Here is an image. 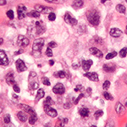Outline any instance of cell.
I'll return each mask as SVG.
<instances>
[{
    "label": "cell",
    "mask_w": 127,
    "mask_h": 127,
    "mask_svg": "<svg viewBox=\"0 0 127 127\" xmlns=\"http://www.w3.org/2000/svg\"><path fill=\"white\" fill-rule=\"evenodd\" d=\"M64 21L66 23H68L69 25H75L77 24V21L75 19L74 17H72L70 15V14L69 13H66L64 15Z\"/></svg>",
    "instance_id": "52a82bcc"
},
{
    "label": "cell",
    "mask_w": 127,
    "mask_h": 127,
    "mask_svg": "<svg viewBox=\"0 0 127 127\" xmlns=\"http://www.w3.org/2000/svg\"><path fill=\"white\" fill-rule=\"evenodd\" d=\"M115 65L113 63H108V64H105L104 65V70L105 72H114L115 70Z\"/></svg>",
    "instance_id": "e0dca14e"
},
{
    "label": "cell",
    "mask_w": 127,
    "mask_h": 127,
    "mask_svg": "<svg viewBox=\"0 0 127 127\" xmlns=\"http://www.w3.org/2000/svg\"><path fill=\"white\" fill-rule=\"evenodd\" d=\"M126 106L127 107V101H126Z\"/></svg>",
    "instance_id": "f5cc1de1"
},
{
    "label": "cell",
    "mask_w": 127,
    "mask_h": 127,
    "mask_svg": "<svg viewBox=\"0 0 127 127\" xmlns=\"http://www.w3.org/2000/svg\"><path fill=\"white\" fill-rule=\"evenodd\" d=\"M64 108H69L71 107V104H70V103H66V104H64Z\"/></svg>",
    "instance_id": "7dc6e473"
},
{
    "label": "cell",
    "mask_w": 127,
    "mask_h": 127,
    "mask_svg": "<svg viewBox=\"0 0 127 127\" xmlns=\"http://www.w3.org/2000/svg\"><path fill=\"white\" fill-rule=\"evenodd\" d=\"M87 20L92 25H98L100 22V15H99L98 12L92 9V10L89 11L87 13Z\"/></svg>",
    "instance_id": "7a4b0ae2"
},
{
    "label": "cell",
    "mask_w": 127,
    "mask_h": 127,
    "mask_svg": "<svg viewBox=\"0 0 127 127\" xmlns=\"http://www.w3.org/2000/svg\"><path fill=\"white\" fill-rule=\"evenodd\" d=\"M126 127H127V125H126Z\"/></svg>",
    "instance_id": "6f0895ef"
},
{
    "label": "cell",
    "mask_w": 127,
    "mask_h": 127,
    "mask_svg": "<svg viewBox=\"0 0 127 127\" xmlns=\"http://www.w3.org/2000/svg\"><path fill=\"white\" fill-rule=\"evenodd\" d=\"M44 110L47 115H49L50 117H53V118H54V117H56L58 115L57 111L55 110L54 108H51L50 106H44Z\"/></svg>",
    "instance_id": "9c48e42d"
},
{
    "label": "cell",
    "mask_w": 127,
    "mask_h": 127,
    "mask_svg": "<svg viewBox=\"0 0 127 127\" xmlns=\"http://www.w3.org/2000/svg\"><path fill=\"white\" fill-rule=\"evenodd\" d=\"M126 7L123 4H118L116 6V10L120 14H125L126 13Z\"/></svg>",
    "instance_id": "d4e9b609"
},
{
    "label": "cell",
    "mask_w": 127,
    "mask_h": 127,
    "mask_svg": "<svg viewBox=\"0 0 127 127\" xmlns=\"http://www.w3.org/2000/svg\"><path fill=\"white\" fill-rule=\"evenodd\" d=\"M27 15H28L29 17H33V18H38L40 16V13H39L38 11L37 10H33V11H31L29 12L28 14H27Z\"/></svg>",
    "instance_id": "603a6c76"
},
{
    "label": "cell",
    "mask_w": 127,
    "mask_h": 127,
    "mask_svg": "<svg viewBox=\"0 0 127 127\" xmlns=\"http://www.w3.org/2000/svg\"><path fill=\"white\" fill-rule=\"evenodd\" d=\"M43 45H44V39L43 38H38L34 41L32 45V54L34 55L36 58H38L41 55V50L42 48Z\"/></svg>",
    "instance_id": "6da1fadb"
},
{
    "label": "cell",
    "mask_w": 127,
    "mask_h": 127,
    "mask_svg": "<svg viewBox=\"0 0 127 127\" xmlns=\"http://www.w3.org/2000/svg\"><path fill=\"white\" fill-rule=\"evenodd\" d=\"M84 76L92 81H98L99 80L98 75L96 72H86V74H84Z\"/></svg>",
    "instance_id": "8fae6325"
},
{
    "label": "cell",
    "mask_w": 127,
    "mask_h": 127,
    "mask_svg": "<svg viewBox=\"0 0 127 127\" xmlns=\"http://www.w3.org/2000/svg\"><path fill=\"white\" fill-rule=\"evenodd\" d=\"M42 81V83L45 85V86H50V81H49V80L47 78V77H43Z\"/></svg>",
    "instance_id": "8d00e7d4"
},
{
    "label": "cell",
    "mask_w": 127,
    "mask_h": 127,
    "mask_svg": "<svg viewBox=\"0 0 127 127\" xmlns=\"http://www.w3.org/2000/svg\"><path fill=\"white\" fill-rule=\"evenodd\" d=\"M126 55H127V47H124V48H122L121 50H120V56L121 57V58H125Z\"/></svg>",
    "instance_id": "f546056e"
},
{
    "label": "cell",
    "mask_w": 127,
    "mask_h": 127,
    "mask_svg": "<svg viewBox=\"0 0 127 127\" xmlns=\"http://www.w3.org/2000/svg\"><path fill=\"white\" fill-rule=\"evenodd\" d=\"M44 95H45V92H44V90L43 89H39L37 91V97H36V100L38 101L42 99V98H44Z\"/></svg>",
    "instance_id": "44dd1931"
},
{
    "label": "cell",
    "mask_w": 127,
    "mask_h": 127,
    "mask_svg": "<svg viewBox=\"0 0 127 127\" xmlns=\"http://www.w3.org/2000/svg\"><path fill=\"white\" fill-rule=\"evenodd\" d=\"M27 113L25 112V111H21L17 114V117L21 122H25L27 120H28V117H27Z\"/></svg>",
    "instance_id": "d6986e66"
},
{
    "label": "cell",
    "mask_w": 127,
    "mask_h": 127,
    "mask_svg": "<svg viewBox=\"0 0 127 127\" xmlns=\"http://www.w3.org/2000/svg\"><path fill=\"white\" fill-rule=\"evenodd\" d=\"M35 9L37 11H38L39 13H42V14H51L53 13V8L51 7H46V6H43V5H41V4H37L35 5Z\"/></svg>",
    "instance_id": "3957f363"
},
{
    "label": "cell",
    "mask_w": 127,
    "mask_h": 127,
    "mask_svg": "<svg viewBox=\"0 0 127 127\" xmlns=\"http://www.w3.org/2000/svg\"><path fill=\"white\" fill-rule=\"evenodd\" d=\"M39 87V84L37 81H30V88L31 90H36V89H38Z\"/></svg>",
    "instance_id": "4316f807"
},
{
    "label": "cell",
    "mask_w": 127,
    "mask_h": 127,
    "mask_svg": "<svg viewBox=\"0 0 127 127\" xmlns=\"http://www.w3.org/2000/svg\"><path fill=\"white\" fill-rule=\"evenodd\" d=\"M103 114H104V111L103 110H97L94 114V116H95V118L98 119V118H100L101 116H103Z\"/></svg>",
    "instance_id": "d6a6232c"
},
{
    "label": "cell",
    "mask_w": 127,
    "mask_h": 127,
    "mask_svg": "<svg viewBox=\"0 0 127 127\" xmlns=\"http://www.w3.org/2000/svg\"><path fill=\"white\" fill-rule=\"evenodd\" d=\"M57 47V43L55 42H50L48 44V47L50 48H53V47Z\"/></svg>",
    "instance_id": "ee69618b"
},
{
    "label": "cell",
    "mask_w": 127,
    "mask_h": 127,
    "mask_svg": "<svg viewBox=\"0 0 127 127\" xmlns=\"http://www.w3.org/2000/svg\"><path fill=\"white\" fill-rule=\"evenodd\" d=\"M15 66H16V69L19 72H23L26 69V66H25V63L23 62V60L21 59H18L15 62Z\"/></svg>",
    "instance_id": "30bf717a"
},
{
    "label": "cell",
    "mask_w": 127,
    "mask_h": 127,
    "mask_svg": "<svg viewBox=\"0 0 127 127\" xmlns=\"http://www.w3.org/2000/svg\"><path fill=\"white\" fill-rule=\"evenodd\" d=\"M17 42H18V45L21 47H26L29 45V40L22 35H20L19 37H18Z\"/></svg>",
    "instance_id": "ba28073f"
},
{
    "label": "cell",
    "mask_w": 127,
    "mask_h": 127,
    "mask_svg": "<svg viewBox=\"0 0 127 127\" xmlns=\"http://www.w3.org/2000/svg\"><path fill=\"white\" fill-rule=\"evenodd\" d=\"M55 19H56V15H55L54 13H51L48 15V20L50 21H55Z\"/></svg>",
    "instance_id": "74e56055"
},
{
    "label": "cell",
    "mask_w": 127,
    "mask_h": 127,
    "mask_svg": "<svg viewBox=\"0 0 127 127\" xmlns=\"http://www.w3.org/2000/svg\"><path fill=\"white\" fill-rule=\"evenodd\" d=\"M3 120H4V123H6V124L10 123V115H9V114H6V115L4 116Z\"/></svg>",
    "instance_id": "b9f144b4"
},
{
    "label": "cell",
    "mask_w": 127,
    "mask_h": 127,
    "mask_svg": "<svg viewBox=\"0 0 127 127\" xmlns=\"http://www.w3.org/2000/svg\"><path fill=\"white\" fill-rule=\"evenodd\" d=\"M89 52H90L91 54L96 56L97 58H102L103 55H104L103 54V53L101 52L98 48H97V47H91V48L89 49Z\"/></svg>",
    "instance_id": "2e32d148"
},
{
    "label": "cell",
    "mask_w": 127,
    "mask_h": 127,
    "mask_svg": "<svg viewBox=\"0 0 127 127\" xmlns=\"http://www.w3.org/2000/svg\"><path fill=\"white\" fill-rule=\"evenodd\" d=\"M49 64H50L51 66H52V65H53V64H54V61L52 60V59H51V60H49Z\"/></svg>",
    "instance_id": "681fc988"
},
{
    "label": "cell",
    "mask_w": 127,
    "mask_h": 127,
    "mask_svg": "<svg viewBox=\"0 0 127 127\" xmlns=\"http://www.w3.org/2000/svg\"><path fill=\"white\" fill-rule=\"evenodd\" d=\"M37 114H31V115L30 116V118H29L30 125H34L36 123V121H37Z\"/></svg>",
    "instance_id": "83f0119b"
},
{
    "label": "cell",
    "mask_w": 127,
    "mask_h": 127,
    "mask_svg": "<svg viewBox=\"0 0 127 127\" xmlns=\"http://www.w3.org/2000/svg\"><path fill=\"white\" fill-rule=\"evenodd\" d=\"M84 90V87H83L81 85H77L76 86H75V92H82V91Z\"/></svg>",
    "instance_id": "d590c367"
},
{
    "label": "cell",
    "mask_w": 127,
    "mask_h": 127,
    "mask_svg": "<svg viewBox=\"0 0 127 127\" xmlns=\"http://www.w3.org/2000/svg\"><path fill=\"white\" fill-rule=\"evenodd\" d=\"M79 114H80L81 116H82V117H87L89 115V109L86 108H81L80 111H79Z\"/></svg>",
    "instance_id": "7402d4cb"
},
{
    "label": "cell",
    "mask_w": 127,
    "mask_h": 127,
    "mask_svg": "<svg viewBox=\"0 0 127 127\" xmlns=\"http://www.w3.org/2000/svg\"><path fill=\"white\" fill-rule=\"evenodd\" d=\"M9 64V59L3 50H0V65H7Z\"/></svg>",
    "instance_id": "7c38bea8"
},
{
    "label": "cell",
    "mask_w": 127,
    "mask_h": 127,
    "mask_svg": "<svg viewBox=\"0 0 127 127\" xmlns=\"http://www.w3.org/2000/svg\"><path fill=\"white\" fill-rule=\"evenodd\" d=\"M53 92L55 93V94H59V95H61V94H64L65 92V88L64 86V85L62 83H58L56 84L53 88Z\"/></svg>",
    "instance_id": "5b68a950"
},
{
    "label": "cell",
    "mask_w": 127,
    "mask_h": 127,
    "mask_svg": "<svg viewBox=\"0 0 127 127\" xmlns=\"http://www.w3.org/2000/svg\"><path fill=\"white\" fill-rule=\"evenodd\" d=\"M20 107H21V108L23 111H25V112H26V113H28V114H30V115H31V114H36V112L34 111V109H33L31 107L28 106V105L21 104V105H20Z\"/></svg>",
    "instance_id": "9a60e30c"
},
{
    "label": "cell",
    "mask_w": 127,
    "mask_h": 127,
    "mask_svg": "<svg viewBox=\"0 0 127 127\" xmlns=\"http://www.w3.org/2000/svg\"><path fill=\"white\" fill-rule=\"evenodd\" d=\"M13 89H14V91H15V92H20V87L18 86L16 84H15L13 86Z\"/></svg>",
    "instance_id": "f6af8a7d"
},
{
    "label": "cell",
    "mask_w": 127,
    "mask_h": 127,
    "mask_svg": "<svg viewBox=\"0 0 127 127\" xmlns=\"http://www.w3.org/2000/svg\"><path fill=\"white\" fill-rule=\"evenodd\" d=\"M126 3H127V0H126Z\"/></svg>",
    "instance_id": "9f6ffc18"
},
{
    "label": "cell",
    "mask_w": 127,
    "mask_h": 127,
    "mask_svg": "<svg viewBox=\"0 0 127 127\" xmlns=\"http://www.w3.org/2000/svg\"><path fill=\"white\" fill-rule=\"evenodd\" d=\"M63 126H64V125L61 121H58L56 123V126H55V127H63Z\"/></svg>",
    "instance_id": "bcb514c9"
},
{
    "label": "cell",
    "mask_w": 127,
    "mask_h": 127,
    "mask_svg": "<svg viewBox=\"0 0 127 127\" xmlns=\"http://www.w3.org/2000/svg\"><path fill=\"white\" fill-rule=\"evenodd\" d=\"M106 1H107V0H102V3H104Z\"/></svg>",
    "instance_id": "816d5d0a"
},
{
    "label": "cell",
    "mask_w": 127,
    "mask_h": 127,
    "mask_svg": "<svg viewBox=\"0 0 127 127\" xmlns=\"http://www.w3.org/2000/svg\"><path fill=\"white\" fill-rule=\"evenodd\" d=\"M84 4V1L83 0H75L73 3V6L75 8H81Z\"/></svg>",
    "instance_id": "cb8c5ba5"
},
{
    "label": "cell",
    "mask_w": 127,
    "mask_h": 127,
    "mask_svg": "<svg viewBox=\"0 0 127 127\" xmlns=\"http://www.w3.org/2000/svg\"><path fill=\"white\" fill-rule=\"evenodd\" d=\"M116 55H117V52L114 51V52H111L109 53H108L105 58H106V59H111L114 58V57H116Z\"/></svg>",
    "instance_id": "f1b7e54d"
},
{
    "label": "cell",
    "mask_w": 127,
    "mask_h": 127,
    "mask_svg": "<svg viewBox=\"0 0 127 127\" xmlns=\"http://www.w3.org/2000/svg\"><path fill=\"white\" fill-rule=\"evenodd\" d=\"M104 97L105 99H107V100H113V99H114V98H113V97L111 96L109 93L107 92H104Z\"/></svg>",
    "instance_id": "836d02e7"
},
{
    "label": "cell",
    "mask_w": 127,
    "mask_h": 127,
    "mask_svg": "<svg viewBox=\"0 0 127 127\" xmlns=\"http://www.w3.org/2000/svg\"><path fill=\"white\" fill-rule=\"evenodd\" d=\"M105 127H115V126H114V122L113 121V120H108V121L106 123Z\"/></svg>",
    "instance_id": "ab89813d"
},
{
    "label": "cell",
    "mask_w": 127,
    "mask_h": 127,
    "mask_svg": "<svg viewBox=\"0 0 127 127\" xmlns=\"http://www.w3.org/2000/svg\"><path fill=\"white\" fill-rule=\"evenodd\" d=\"M36 30H37V35H42V33H44L45 31H46V26H45L44 23L42 21H37L36 22Z\"/></svg>",
    "instance_id": "277c9868"
},
{
    "label": "cell",
    "mask_w": 127,
    "mask_h": 127,
    "mask_svg": "<svg viewBox=\"0 0 127 127\" xmlns=\"http://www.w3.org/2000/svg\"><path fill=\"white\" fill-rule=\"evenodd\" d=\"M6 3V0H0V5H5Z\"/></svg>",
    "instance_id": "c3c4849f"
},
{
    "label": "cell",
    "mask_w": 127,
    "mask_h": 127,
    "mask_svg": "<svg viewBox=\"0 0 127 127\" xmlns=\"http://www.w3.org/2000/svg\"><path fill=\"white\" fill-rule=\"evenodd\" d=\"M83 97H84V94H83V93H81V94L78 96V98H77L76 99H75V101L74 102V104H78V102L81 100V98H83Z\"/></svg>",
    "instance_id": "7bdbcfd3"
},
{
    "label": "cell",
    "mask_w": 127,
    "mask_h": 127,
    "mask_svg": "<svg viewBox=\"0 0 127 127\" xmlns=\"http://www.w3.org/2000/svg\"><path fill=\"white\" fill-rule=\"evenodd\" d=\"M92 64H93L92 60L89 59V60H84V61H83L82 64H81V65H82L83 69H84V70H86V71H87V70H89V69H90L91 66L92 65Z\"/></svg>",
    "instance_id": "ffe728a7"
},
{
    "label": "cell",
    "mask_w": 127,
    "mask_h": 127,
    "mask_svg": "<svg viewBox=\"0 0 127 127\" xmlns=\"http://www.w3.org/2000/svg\"><path fill=\"white\" fill-rule=\"evenodd\" d=\"M91 127H97V126H91Z\"/></svg>",
    "instance_id": "db71d44e"
},
{
    "label": "cell",
    "mask_w": 127,
    "mask_h": 127,
    "mask_svg": "<svg viewBox=\"0 0 127 127\" xmlns=\"http://www.w3.org/2000/svg\"><path fill=\"white\" fill-rule=\"evenodd\" d=\"M55 75H56L57 77H59V78H61V79H63V78H64L65 77V72L64 71H63V70H60V71H59L57 74H55Z\"/></svg>",
    "instance_id": "1f68e13d"
},
{
    "label": "cell",
    "mask_w": 127,
    "mask_h": 127,
    "mask_svg": "<svg viewBox=\"0 0 127 127\" xmlns=\"http://www.w3.org/2000/svg\"><path fill=\"white\" fill-rule=\"evenodd\" d=\"M115 110L119 115H123V114H126V108H125V107L123 106V104H120V103H117L116 104Z\"/></svg>",
    "instance_id": "5bb4252c"
},
{
    "label": "cell",
    "mask_w": 127,
    "mask_h": 127,
    "mask_svg": "<svg viewBox=\"0 0 127 127\" xmlns=\"http://www.w3.org/2000/svg\"><path fill=\"white\" fill-rule=\"evenodd\" d=\"M6 15H7V16L9 17V19H14V12L12 10H9L7 11V13H6Z\"/></svg>",
    "instance_id": "60d3db41"
},
{
    "label": "cell",
    "mask_w": 127,
    "mask_h": 127,
    "mask_svg": "<svg viewBox=\"0 0 127 127\" xmlns=\"http://www.w3.org/2000/svg\"><path fill=\"white\" fill-rule=\"evenodd\" d=\"M25 11H26V7L22 4L19 5L17 8V13H18V19L22 20L25 16Z\"/></svg>",
    "instance_id": "8992f818"
},
{
    "label": "cell",
    "mask_w": 127,
    "mask_h": 127,
    "mask_svg": "<svg viewBox=\"0 0 127 127\" xmlns=\"http://www.w3.org/2000/svg\"><path fill=\"white\" fill-rule=\"evenodd\" d=\"M54 104V102L50 97H47L44 101V106H51V105Z\"/></svg>",
    "instance_id": "484cf974"
},
{
    "label": "cell",
    "mask_w": 127,
    "mask_h": 127,
    "mask_svg": "<svg viewBox=\"0 0 127 127\" xmlns=\"http://www.w3.org/2000/svg\"><path fill=\"white\" fill-rule=\"evenodd\" d=\"M5 80L7 84H9V86H14L15 84V78H14V74L13 72H9L6 75L5 77Z\"/></svg>",
    "instance_id": "4fadbf2b"
},
{
    "label": "cell",
    "mask_w": 127,
    "mask_h": 127,
    "mask_svg": "<svg viewBox=\"0 0 127 127\" xmlns=\"http://www.w3.org/2000/svg\"><path fill=\"white\" fill-rule=\"evenodd\" d=\"M45 1L48 2V3H64L67 1V0H45Z\"/></svg>",
    "instance_id": "4dcf8cb0"
},
{
    "label": "cell",
    "mask_w": 127,
    "mask_h": 127,
    "mask_svg": "<svg viewBox=\"0 0 127 127\" xmlns=\"http://www.w3.org/2000/svg\"><path fill=\"white\" fill-rule=\"evenodd\" d=\"M3 40L2 38H0V45H2V43H3Z\"/></svg>",
    "instance_id": "f907efd6"
},
{
    "label": "cell",
    "mask_w": 127,
    "mask_h": 127,
    "mask_svg": "<svg viewBox=\"0 0 127 127\" xmlns=\"http://www.w3.org/2000/svg\"><path fill=\"white\" fill-rule=\"evenodd\" d=\"M46 55L47 57H52L53 56V50L50 47H47L46 50Z\"/></svg>",
    "instance_id": "f35d334b"
},
{
    "label": "cell",
    "mask_w": 127,
    "mask_h": 127,
    "mask_svg": "<svg viewBox=\"0 0 127 127\" xmlns=\"http://www.w3.org/2000/svg\"><path fill=\"white\" fill-rule=\"evenodd\" d=\"M126 33H127V25H126Z\"/></svg>",
    "instance_id": "11a10c76"
},
{
    "label": "cell",
    "mask_w": 127,
    "mask_h": 127,
    "mask_svg": "<svg viewBox=\"0 0 127 127\" xmlns=\"http://www.w3.org/2000/svg\"><path fill=\"white\" fill-rule=\"evenodd\" d=\"M109 86H110V81H104V85H103V88H104V90H108V89L109 88Z\"/></svg>",
    "instance_id": "e575fe53"
},
{
    "label": "cell",
    "mask_w": 127,
    "mask_h": 127,
    "mask_svg": "<svg viewBox=\"0 0 127 127\" xmlns=\"http://www.w3.org/2000/svg\"><path fill=\"white\" fill-rule=\"evenodd\" d=\"M109 34L113 37H120L122 35V31L119 28H112L109 31Z\"/></svg>",
    "instance_id": "ac0fdd59"
}]
</instances>
